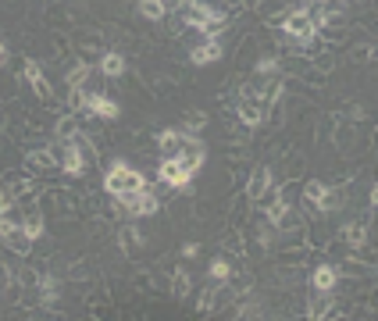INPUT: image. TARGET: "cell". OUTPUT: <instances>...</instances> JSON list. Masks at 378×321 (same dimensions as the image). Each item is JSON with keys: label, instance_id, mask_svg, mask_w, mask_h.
<instances>
[{"label": "cell", "instance_id": "cell-1", "mask_svg": "<svg viewBox=\"0 0 378 321\" xmlns=\"http://www.w3.org/2000/svg\"><path fill=\"white\" fill-rule=\"evenodd\" d=\"M182 11V22L189 29H200L203 36H222V22H225V11L210 8L207 0H189V4L179 8Z\"/></svg>", "mask_w": 378, "mask_h": 321}, {"label": "cell", "instance_id": "cell-2", "mask_svg": "<svg viewBox=\"0 0 378 321\" xmlns=\"http://www.w3.org/2000/svg\"><path fill=\"white\" fill-rule=\"evenodd\" d=\"M143 186H146L143 172H136L129 160H115V165L103 172V189L111 196H122V193H132V189H143Z\"/></svg>", "mask_w": 378, "mask_h": 321}, {"label": "cell", "instance_id": "cell-3", "mask_svg": "<svg viewBox=\"0 0 378 321\" xmlns=\"http://www.w3.org/2000/svg\"><path fill=\"white\" fill-rule=\"evenodd\" d=\"M282 29H286V36L293 39V43H310L314 39V32H317V25H314V15L307 11V8H293L289 15H282V22H279Z\"/></svg>", "mask_w": 378, "mask_h": 321}, {"label": "cell", "instance_id": "cell-4", "mask_svg": "<svg viewBox=\"0 0 378 321\" xmlns=\"http://www.w3.org/2000/svg\"><path fill=\"white\" fill-rule=\"evenodd\" d=\"M118 200V207L125 210V214H132V218H150V214H157L160 210V200L143 186V189H132V193H122V196H115Z\"/></svg>", "mask_w": 378, "mask_h": 321}, {"label": "cell", "instance_id": "cell-5", "mask_svg": "<svg viewBox=\"0 0 378 321\" xmlns=\"http://www.w3.org/2000/svg\"><path fill=\"white\" fill-rule=\"evenodd\" d=\"M157 179L165 182V186H172V189H186V186L193 182V175L182 168V160H179V157H160Z\"/></svg>", "mask_w": 378, "mask_h": 321}, {"label": "cell", "instance_id": "cell-6", "mask_svg": "<svg viewBox=\"0 0 378 321\" xmlns=\"http://www.w3.org/2000/svg\"><path fill=\"white\" fill-rule=\"evenodd\" d=\"M222 36H203L193 50H189V61L196 65V68H207V65H214V61H222Z\"/></svg>", "mask_w": 378, "mask_h": 321}, {"label": "cell", "instance_id": "cell-7", "mask_svg": "<svg viewBox=\"0 0 378 321\" xmlns=\"http://www.w3.org/2000/svg\"><path fill=\"white\" fill-rule=\"evenodd\" d=\"M257 203L267 210V222H272V229H282V225H286V218H289V203H286V196H282V193L267 189Z\"/></svg>", "mask_w": 378, "mask_h": 321}, {"label": "cell", "instance_id": "cell-8", "mask_svg": "<svg viewBox=\"0 0 378 321\" xmlns=\"http://www.w3.org/2000/svg\"><path fill=\"white\" fill-rule=\"evenodd\" d=\"M179 160H182V168H186L189 175H196V172L207 165V146H203L196 136H189V139L182 143V150H179Z\"/></svg>", "mask_w": 378, "mask_h": 321}, {"label": "cell", "instance_id": "cell-9", "mask_svg": "<svg viewBox=\"0 0 378 321\" xmlns=\"http://www.w3.org/2000/svg\"><path fill=\"white\" fill-rule=\"evenodd\" d=\"M86 111L93 118H103V122H115L122 115V107L115 96H107V93H89V103H86Z\"/></svg>", "mask_w": 378, "mask_h": 321}, {"label": "cell", "instance_id": "cell-10", "mask_svg": "<svg viewBox=\"0 0 378 321\" xmlns=\"http://www.w3.org/2000/svg\"><path fill=\"white\" fill-rule=\"evenodd\" d=\"M310 286H314V293H321V296H332V289L339 286V268H336V264H317L314 275H310Z\"/></svg>", "mask_w": 378, "mask_h": 321}, {"label": "cell", "instance_id": "cell-11", "mask_svg": "<svg viewBox=\"0 0 378 321\" xmlns=\"http://www.w3.org/2000/svg\"><path fill=\"white\" fill-rule=\"evenodd\" d=\"M61 172H65V175H72V179H79V175L86 172V157H82V150H79V143H75V139L61 146Z\"/></svg>", "mask_w": 378, "mask_h": 321}, {"label": "cell", "instance_id": "cell-12", "mask_svg": "<svg viewBox=\"0 0 378 321\" xmlns=\"http://www.w3.org/2000/svg\"><path fill=\"white\" fill-rule=\"evenodd\" d=\"M186 139H189V136H186L182 129H160V132H157V150H160V157H179V150H182Z\"/></svg>", "mask_w": 378, "mask_h": 321}, {"label": "cell", "instance_id": "cell-13", "mask_svg": "<svg viewBox=\"0 0 378 321\" xmlns=\"http://www.w3.org/2000/svg\"><path fill=\"white\" fill-rule=\"evenodd\" d=\"M25 79H29V86H32V93L39 96V100H53V89H50V82L43 79V72H39V65L32 61V58H25Z\"/></svg>", "mask_w": 378, "mask_h": 321}, {"label": "cell", "instance_id": "cell-14", "mask_svg": "<svg viewBox=\"0 0 378 321\" xmlns=\"http://www.w3.org/2000/svg\"><path fill=\"white\" fill-rule=\"evenodd\" d=\"M264 115H267V107H264L260 100H250V96L239 100V122H243L246 129H257V125L264 122Z\"/></svg>", "mask_w": 378, "mask_h": 321}, {"label": "cell", "instance_id": "cell-15", "mask_svg": "<svg viewBox=\"0 0 378 321\" xmlns=\"http://www.w3.org/2000/svg\"><path fill=\"white\" fill-rule=\"evenodd\" d=\"M79 132H82V129H79V118H75V115H61L58 125H53V139H58V146L72 143Z\"/></svg>", "mask_w": 378, "mask_h": 321}, {"label": "cell", "instance_id": "cell-16", "mask_svg": "<svg viewBox=\"0 0 378 321\" xmlns=\"http://www.w3.org/2000/svg\"><path fill=\"white\" fill-rule=\"evenodd\" d=\"M267 189H272V168H257L250 175V182H246V196L250 200H260Z\"/></svg>", "mask_w": 378, "mask_h": 321}, {"label": "cell", "instance_id": "cell-17", "mask_svg": "<svg viewBox=\"0 0 378 321\" xmlns=\"http://www.w3.org/2000/svg\"><path fill=\"white\" fill-rule=\"evenodd\" d=\"M100 72L107 75V79H118V75H125V58H122V54H103V58H100Z\"/></svg>", "mask_w": 378, "mask_h": 321}, {"label": "cell", "instance_id": "cell-18", "mask_svg": "<svg viewBox=\"0 0 378 321\" xmlns=\"http://www.w3.org/2000/svg\"><path fill=\"white\" fill-rule=\"evenodd\" d=\"M22 229H25L32 239H39V236H43V214H39V207H36V203H29L25 218H22Z\"/></svg>", "mask_w": 378, "mask_h": 321}, {"label": "cell", "instance_id": "cell-19", "mask_svg": "<svg viewBox=\"0 0 378 321\" xmlns=\"http://www.w3.org/2000/svg\"><path fill=\"white\" fill-rule=\"evenodd\" d=\"M86 103H89L86 86H68V107H72V115H89Z\"/></svg>", "mask_w": 378, "mask_h": 321}, {"label": "cell", "instance_id": "cell-20", "mask_svg": "<svg viewBox=\"0 0 378 321\" xmlns=\"http://www.w3.org/2000/svg\"><path fill=\"white\" fill-rule=\"evenodd\" d=\"M207 275H210V282H229L232 279V264L225 257H214L210 268H207Z\"/></svg>", "mask_w": 378, "mask_h": 321}, {"label": "cell", "instance_id": "cell-21", "mask_svg": "<svg viewBox=\"0 0 378 321\" xmlns=\"http://www.w3.org/2000/svg\"><path fill=\"white\" fill-rule=\"evenodd\" d=\"M136 11H139L143 18H150V22H160V18L168 15V11H165V4H160V0H139V4H136Z\"/></svg>", "mask_w": 378, "mask_h": 321}, {"label": "cell", "instance_id": "cell-22", "mask_svg": "<svg viewBox=\"0 0 378 321\" xmlns=\"http://www.w3.org/2000/svg\"><path fill=\"white\" fill-rule=\"evenodd\" d=\"M39 296H43V303H53V300H58L61 296V282L58 279H39Z\"/></svg>", "mask_w": 378, "mask_h": 321}, {"label": "cell", "instance_id": "cell-23", "mask_svg": "<svg viewBox=\"0 0 378 321\" xmlns=\"http://www.w3.org/2000/svg\"><path fill=\"white\" fill-rule=\"evenodd\" d=\"M346 243H350L353 250H360V246L367 243V225H360V222L346 225Z\"/></svg>", "mask_w": 378, "mask_h": 321}, {"label": "cell", "instance_id": "cell-24", "mask_svg": "<svg viewBox=\"0 0 378 321\" xmlns=\"http://www.w3.org/2000/svg\"><path fill=\"white\" fill-rule=\"evenodd\" d=\"M325 189H329L325 182H317V179H310V182L303 186V200H307V207H317V200L325 196Z\"/></svg>", "mask_w": 378, "mask_h": 321}, {"label": "cell", "instance_id": "cell-25", "mask_svg": "<svg viewBox=\"0 0 378 321\" xmlns=\"http://www.w3.org/2000/svg\"><path fill=\"white\" fill-rule=\"evenodd\" d=\"M339 203H343V196H339L336 189H325V196L317 200V207H314V210H317V214H332Z\"/></svg>", "mask_w": 378, "mask_h": 321}, {"label": "cell", "instance_id": "cell-26", "mask_svg": "<svg viewBox=\"0 0 378 321\" xmlns=\"http://www.w3.org/2000/svg\"><path fill=\"white\" fill-rule=\"evenodd\" d=\"M29 165L32 168H53V165H58V157L46 153V150H36V153H29Z\"/></svg>", "mask_w": 378, "mask_h": 321}, {"label": "cell", "instance_id": "cell-27", "mask_svg": "<svg viewBox=\"0 0 378 321\" xmlns=\"http://www.w3.org/2000/svg\"><path fill=\"white\" fill-rule=\"evenodd\" d=\"M86 79H89V65H86V61H79V65L68 72V79H65V82H68V86H86Z\"/></svg>", "mask_w": 378, "mask_h": 321}, {"label": "cell", "instance_id": "cell-28", "mask_svg": "<svg viewBox=\"0 0 378 321\" xmlns=\"http://www.w3.org/2000/svg\"><path fill=\"white\" fill-rule=\"evenodd\" d=\"M203 125H207V118H203L200 111H189V115H186V125H182V132H186V136H196Z\"/></svg>", "mask_w": 378, "mask_h": 321}, {"label": "cell", "instance_id": "cell-29", "mask_svg": "<svg viewBox=\"0 0 378 321\" xmlns=\"http://www.w3.org/2000/svg\"><path fill=\"white\" fill-rule=\"evenodd\" d=\"M257 75H279V58H260L257 61Z\"/></svg>", "mask_w": 378, "mask_h": 321}, {"label": "cell", "instance_id": "cell-30", "mask_svg": "<svg viewBox=\"0 0 378 321\" xmlns=\"http://www.w3.org/2000/svg\"><path fill=\"white\" fill-rule=\"evenodd\" d=\"M29 189H32V179H15L8 193H11V200H18V196H25Z\"/></svg>", "mask_w": 378, "mask_h": 321}, {"label": "cell", "instance_id": "cell-31", "mask_svg": "<svg viewBox=\"0 0 378 321\" xmlns=\"http://www.w3.org/2000/svg\"><path fill=\"white\" fill-rule=\"evenodd\" d=\"M186 293H189V275L175 272V296H186Z\"/></svg>", "mask_w": 378, "mask_h": 321}, {"label": "cell", "instance_id": "cell-32", "mask_svg": "<svg viewBox=\"0 0 378 321\" xmlns=\"http://www.w3.org/2000/svg\"><path fill=\"white\" fill-rule=\"evenodd\" d=\"M15 210V200H11V193H0V218H4V214H11Z\"/></svg>", "mask_w": 378, "mask_h": 321}, {"label": "cell", "instance_id": "cell-33", "mask_svg": "<svg viewBox=\"0 0 378 321\" xmlns=\"http://www.w3.org/2000/svg\"><path fill=\"white\" fill-rule=\"evenodd\" d=\"M196 253H200V243H186V246H182V257H186V260H193Z\"/></svg>", "mask_w": 378, "mask_h": 321}, {"label": "cell", "instance_id": "cell-34", "mask_svg": "<svg viewBox=\"0 0 378 321\" xmlns=\"http://www.w3.org/2000/svg\"><path fill=\"white\" fill-rule=\"evenodd\" d=\"M160 4H165V11H179V8H182V0H160Z\"/></svg>", "mask_w": 378, "mask_h": 321}, {"label": "cell", "instance_id": "cell-35", "mask_svg": "<svg viewBox=\"0 0 378 321\" xmlns=\"http://www.w3.org/2000/svg\"><path fill=\"white\" fill-rule=\"evenodd\" d=\"M4 65H8V46L0 43V68H4Z\"/></svg>", "mask_w": 378, "mask_h": 321}, {"label": "cell", "instance_id": "cell-36", "mask_svg": "<svg viewBox=\"0 0 378 321\" xmlns=\"http://www.w3.org/2000/svg\"><path fill=\"white\" fill-rule=\"evenodd\" d=\"M8 286V272H4V268H0V289H4Z\"/></svg>", "mask_w": 378, "mask_h": 321}, {"label": "cell", "instance_id": "cell-37", "mask_svg": "<svg viewBox=\"0 0 378 321\" xmlns=\"http://www.w3.org/2000/svg\"><path fill=\"white\" fill-rule=\"evenodd\" d=\"M182 4H189V0H182Z\"/></svg>", "mask_w": 378, "mask_h": 321}]
</instances>
